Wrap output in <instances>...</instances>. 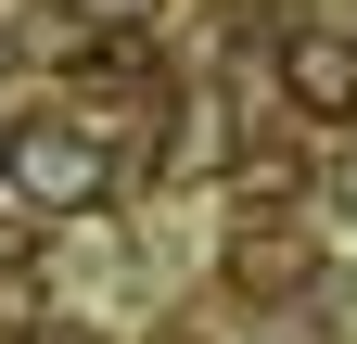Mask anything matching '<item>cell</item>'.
I'll return each instance as SVG.
<instances>
[{"instance_id":"obj_6","label":"cell","mask_w":357,"mask_h":344,"mask_svg":"<svg viewBox=\"0 0 357 344\" xmlns=\"http://www.w3.org/2000/svg\"><path fill=\"white\" fill-rule=\"evenodd\" d=\"M52 344H77V331H52Z\"/></svg>"},{"instance_id":"obj_2","label":"cell","mask_w":357,"mask_h":344,"mask_svg":"<svg viewBox=\"0 0 357 344\" xmlns=\"http://www.w3.org/2000/svg\"><path fill=\"white\" fill-rule=\"evenodd\" d=\"M281 102H294L306 127H357V38L294 26V38H281Z\"/></svg>"},{"instance_id":"obj_3","label":"cell","mask_w":357,"mask_h":344,"mask_svg":"<svg viewBox=\"0 0 357 344\" xmlns=\"http://www.w3.org/2000/svg\"><path fill=\"white\" fill-rule=\"evenodd\" d=\"M306 268H319V255H306V230H268V204L230 230V281H243V293H306Z\"/></svg>"},{"instance_id":"obj_1","label":"cell","mask_w":357,"mask_h":344,"mask_svg":"<svg viewBox=\"0 0 357 344\" xmlns=\"http://www.w3.org/2000/svg\"><path fill=\"white\" fill-rule=\"evenodd\" d=\"M102 141H89L77 115H26V127H0V191L26 204V217H77V204H102Z\"/></svg>"},{"instance_id":"obj_5","label":"cell","mask_w":357,"mask_h":344,"mask_svg":"<svg viewBox=\"0 0 357 344\" xmlns=\"http://www.w3.org/2000/svg\"><path fill=\"white\" fill-rule=\"evenodd\" d=\"M0 255H26V204L13 191H0Z\"/></svg>"},{"instance_id":"obj_4","label":"cell","mask_w":357,"mask_h":344,"mask_svg":"<svg viewBox=\"0 0 357 344\" xmlns=\"http://www.w3.org/2000/svg\"><path fill=\"white\" fill-rule=\"evenodd\" d=\"M319 191H332V204H344V217H357V141L332 153V179H319Z\"/></svg>"}]
</instances>
